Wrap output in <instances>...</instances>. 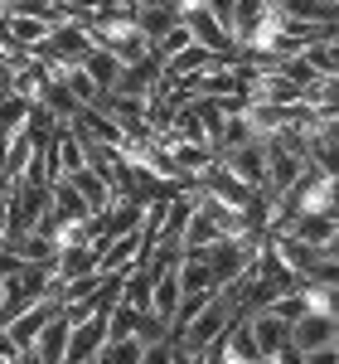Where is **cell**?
<instances>
[{
  "instance_id": "obj_23",
  "label": "cell",
  "mask_w": 339,
  "mask_h": 364,
  "mask_svg": "<svg viewBox=\"0 0 339 364\" xmlns=\"http://www.w3.org/2000/svg\"><path fill=\"white\" fill-rule=\"evenodd\" d=\"M10 83H15V68H10V58H0V97H10Z\"/></svg>"
},
{
  "instance_id": "obj_27",
  "label": "cell",
  "mask_w": 339,
  "mask_h": 364,
  "mask_svg": "<svg viewBox=\"0 0 339 364\" xmlns=\"http://www.w3.org/2000/svg\"><path fill=\"white\" fill-rule=\"evenodd\" d=\"M174 5H184V0H174Z\"/></svg>"
},
{
  "instance_id": "obj_3",
  "label": "cell",
  "mask_w": 339,
  "mask_h": 364,
  "mask_svg": "<svg viewBox=\"0 0 339 364\" xmlns=\"http://www.w3.org/2000/svg\"><path fill=\"white\" fill-rule=\"evenodd\" d=\"M233 321H238V316H233V306L223 301V291H213V296H209V306H204L194 321H189L179 336H174V345H179L184 355H204V350H209L213 340L223 336Z\"/></svg>"
},
{
  "instance_id": "obj_10",
  "label": "cell",
  "mask_w": 339,
  "mask_h": 364,
  "mask_svg": "<svg viewBox=\"0 0 339 364\" xmlns=\"http://www.w3.org/2000/svg\"><path fill=\"white\" fill-rule=\"evenodd\" d=\"M335 316H315V311H306L296 326H291V345L301 350V355H311V350H325V345H335Z\"/></svg>"
},
{
  "instance_id": "obj_19",
  "label": "cell",
  "mask_w": 339,
  "mask_h": 364,
  "mask_svg": "<svg viewBox=\"0 0 339 364\" xmlns=\"http://www.w3.org/2000/svg\"><path fill=\"white\" fill-rule=\"evenodd\" d=\"M25 117H29L25 97H0V136H15L25 127Z\"/></svg>"
},
{
  "instance_id": "obj_5",
  "label": "cell",
  "mask_w": 339,
  "mask_h": 364,
  "mask_svg": "<svg viewBox=\"0 0 339 364\" xmlns=\"http://www.w3.org/2000/svg\"><path fill=\"white\" fill-rule=\"evenodd\" d=\"M218 166H223L233 180H243L248 190H262V180H267V146H262V136L243 141V146H233V151L218 156Z\"/></svg>"
},
{
  "instance_id": "obj_7",
  "label": "cell",
  "mask_w": 339,
  "mask_h": 364,
  "mask_svg": "<svg viewBox=\"0 0 339 364\" xmlns=\"http://www.w3.org/2000/svg\"><path fill=\"white\" fill-rule=\"evenodd\" d=\"M58 311H63V306H58L54 296H44V301H34L29 311H20V316H10V321H5V336H10V345H15V355L34 345V336H39V331L54 321Z\"/></svg>"
},
{
  "instance_id": "obj_18",
  "label": "cell",
  "mask_w": 339,
  "mask_h": 364,
  "mask_svg": "<svg viewBox=\"0 0 339 364\" xmlns=\"http://www.w3.org/2000/svg\"><path fill=\"white\" fill-rule=\"evenodd\" d=\"M262 311L277 316V321H286V326H296V321L306 316V296H301V291H286V296H272Z\"/></svg>"
},
{
  "instance_id": "obj_20",
  "label": "cell",
  "mask_w": 339,
  "mask_h": 364,
  "mask_svg": "<svg viewBox=\"0 0 339 364\" xmlns=\"http://www.w3.org/2000/svg\"><path fill=\"white\" fill-rule=\"evenodd\" d=\"M141 364H174V340H155V345H145Z\"/></svg>"
},
{
  "instance_id": "obj_1",
  "label": "cell",
  "mask_w": 339,
  "mask_h": 364,
  "mask_svg": "<svg viewBox=\"0 0 339 364\" xmlns=\"http://www.w3.org/2000/svg\"><path fill=\"white\" fill-rule=\"evenodd\" d=\"M0 204H5V243H15V238L34 233V224L49 214V180L25 175V180H15V185L5 190Z\"/></svg>"
},
{
  "instance_id": "obj_8",
  "label": "cell",
  "mask_w": 339,
  "mask_h": 364,
  "mask_svg": "<svg viewBox=\"0 0 339 364\" xmlns=\"http://www.w3.org/2000/svg\"><path fill=\"white\" fill-rule=\"evenodd\" d=\"M296 243H306V248H315V252H335V243H339V224H335V214H296L291 219V228H286Z\"/></svg>"
},
{
  "instance_id": "obj_12",
  "label": "cell",
  "mask_w": 339,
  "mask_h": 364,
  "mask_svg": "<svg viewBox=\"0 0 339 364\" xmlns=\"http://www.w3.org/2000/svg\"><path fill=\"white\" fill-rule=\"evenodd\" d=\"M174 282H179V291H184V296L218 291V282H213V272H209L204 252H179V262H174Z\"/></svg>"
},
{
  "instance_id": "obj_26",
  "label": "cell",
  "mask_w": 339,
  "mask_h": 364,
  "mask_svg": "<svg viewBox=\"0 0 339 364\" xmlns=\"http://www.w3.org/2000/svg\"><path fill=\"white\" fill-rule=\"evenodd\" d=\"M0 301H5V282H0Z\"/></svg>"
},
{
  "instance_id": "obj_16",
  "label": "cell",
  "mask_w": 339,
  "mask_h": 364,
  "mask_svg": "<svg viewBox=\"0 0 339 364\" xmlns=\"http://www.w3.org/2000/svg\"><path fill=\"white\" fill-rule=\"evenodd\" d=\"M301 63L311 68L315 78H339V49H335V39L306 44V49H301Z\"/></svg>"
},
{
  "instance_id": "obj_24",
  "label": "cell",
  "mask_w": 339,
  "mask_h": 364,
  "mask_svg": "<svg viewBox=\"0 0 339 364\" xmlns=\"http://www.w3.org/2000/svg\"><path fill=\"white\" fill-rule=\"evenodd\" d=\"M10 364H39V360H34L29 350H20V355H15V360H10Z\"/></svg>"
},
{
  "instance_id": "obj_2",
  "label": "cell",
  "mask_w": 339,
  "mask_h": 364,
  "mask_svg": "<svg viewBox=\"0 0 339 364\" xmlns=\"http://www.w3.org/2000/svg\"><path fill=\"white\" fill-rule=\"evenodd\" d=\"M54 291V267L49 262H34V267H20L15 277H5V301H0V326L10 321V316H20L29 311L34 301H44Z\"/></svg>"
},
{
  "instance_id": "obj_17",
  "label": "cell",
  "mask_w": 339,
  "mask_h": 364,
  "mask_svg": "<svg viewBox=\"0 0 339 364\" xmlns=\"http://www.w3.org/2000/svg\"><path fill=\"white\" fill-rule=\"evenodd\" d=\"M141 340L136 336H121V340H107L102 350H97V364H141Z\"/></svg>"
},
{
  "instance_id": "obj_4",
  "label": "cell",
  "mask_w": 339,
  "mask_h": 364,
  "mask_svg": "<svg viewBox=\"0 0 339 364\" xmlns=\"http://www.w3.org/2000/svg\"><path fill=\"white\" fill-rule=\"evenodd\" d=\"M257 248H262V238H257V233H243V238H218L213 248H204V262H209V272H213V282H218V291L252 267Z\"/></svg>"
},
{
  "instance_id": "obj_25",
  "label": "cell",
  "mask_w": 339,
  "mask_h": 364,
  "mask_svg": "<svg viewBox=\"0 0 339 364\" xmlns=\"http://www.w3.org/2000/svg\"><path fill=\"white\" fill-rule=\"evenodd\" d=\"M0 248H5V204H0Z\"/></svg>"
},
{
  "instance_id": "obj_9",
  "label": "cell",
  "mask_w": 339,
  "mask_h": 364,
  "mask_svg": "<svg viewBox=\"0 0 339 364\" xmlns=\"http://www.w3.org/2000/svg\"><path fill=\"white\" fill-rule=\"evenodd\" d=\"M248 331H252V345H257V355H262V360H277L286 345H291V326L277 321V316H267V311L248 316Z\"/></svg>"
},
{
  "instance_id": "obj_6",
  "label": "cell",
  "mask_w": 339,
  "mask_h": 364,
  "mask_svg": "<svg viewBox=\"0 0 339 364\" xmlns=\"http://www.w3.org/2000/svg\"><path fill=\"white\" fill-rule=\"evenodd\" d=\"M107 311H112V306H107ZM107 311H92L87 321H78V326L68 331V355H63V364L97 360V350L107 345Z\"/></svg>"
},
{
  "instance_id": "obj_22",
  "label": "cell",
  "mask_w": 339,
  "mask_h": 364,
  "mask_svg": "<svg viewBox=\"0 0 339 364\" xmlns=\"http://www.w3.org/2000/svg\"><path fill=\"white\" fill-rule=\"evenodd\" d=\"M20 267H25V262H20L15 252H10V248H0V282H5V277H15Z\"/></svg>"
},
{
  "instance_id": "obj_11",
  "label": "cell",
  "mask_w": 339,
  "mask_h": 364,
  "mask_svg": "<svg viewBox=\"0 0 339 364\" xmlns=\"http://www.w3.org/2000/svg\"><path fill=\"white\" fill-rule=\"evenodd\" d=\"M68 331H73V326H68V321H63V311H58L54 321H49V326L34 336L29 355H34L39 364H63V355H68Z\"/></svg>"
},
{
  "instance_id": "obj_13",
  "label": "cell",
  "mask_w": 339,
  "mask_h": 364,
  "mask_svg": "<svg viewBox=\"0 0 339 364\" xmlns=\"http://www.w3.org/2000/svg\"><path fill=\"white\" fill-rule=\"evenodd\" d=\"M136 29L145 34V44H160L170 29L179 25V5H136Z\"/></svg>"
},
{
  "instance_id": "obj_14",
  "label": "cell",
  "mask_w": 339,
  "mask_h": 364,
  "mask_svg": "<svg viewBox=\"0 0 339 364\" xmlns=\"http://www.w3.org/2000/svg\"><path fill=\"white\" fill-rule=\"evenodd\" d=\"M87 272H97V252L87 243H63L54 257V282H73V277H87Z\"/></svg>"
},
{
  "instance_id": "obj_15",
  "label": "cell",
  "mask_w": 339,
  "mask_h": 364,
  "mask_svg": "<svg viewBox=\"0 0 339 364\" xmlns=\"http://www.w3.org/2000/svg\"><path fill=\"white\" fill-rule=\"evenodd\" d=\"M78 68L87 73V83L97 87V92H112L116 78H121V63H116V58L107 54V49H92V54H87L83 63H78Z\"/></svg>"
},
{
  "instance_id": "obj_28",
  "label": "cell",
  "mask_w": 339,
  "mask_h": 364,
  "mask_svg": "<svg viewBox=\"0 0 339 364\" xmlns=\"http://www.w3.org/2000/svg\"><path fill=\"white\" fill-rule=\"evenodd\" d=\"M87 364H97V360H87Z\"/></svg>"
},
{
  "instance_id": "obj_21",
  "label": "cell",
  "mask_w": 339,
  "mask_h": 364,
  "mask_svg": "<svg viewBox=\"0 0 339 364\" xmlns=\"http://www.w3.org/2000/svg\"><path fill=\"white\" fill-rule=\"evenodd\" d=\"M199 5H204V10H209V15H213V20L228 29V20H233V5H238V0H199Z\"/></svg>"
}]
</instances>
